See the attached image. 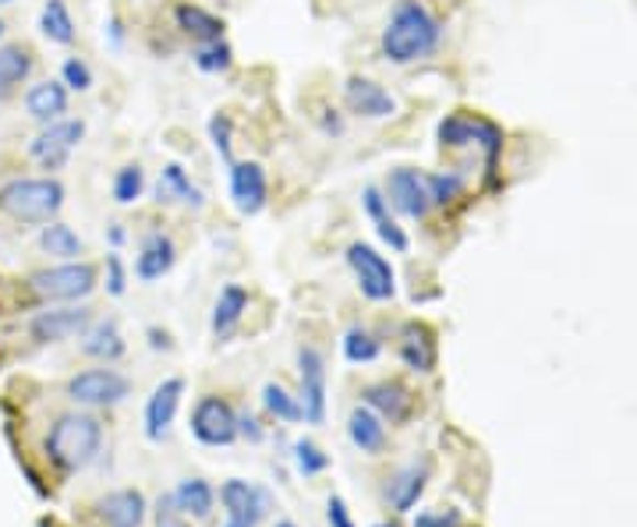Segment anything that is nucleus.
Listing matches in <instances>:
<instances>
[{
    "mask_svg": "<svg viewBox=\"0 0 637 527\" xmlns=\"http://www.w3.org/2000/svg\"><path fill=\"white\" fill-rule=\"evenodd\" d=\"M443 25L422 0H396L390 11V22L382 29V57L393 64H414L422 57H433L439 51Z\"/></svg>",
    "mask_w": 637,
    "mask_h": 527,
    "instance_id": "1",
    "label": "nucleus"
},
{
    "mask_svg": "<svg viewBox=\"0 0 637 527\" xmlns=\"http://www.w3.org/2000/svg\"><path fill=\"white\" fill-rule=\"evenodd\" d=\"M43 450H46V460L64 474L86 471L103 450V425L100 418H92V414L68 411L46 428Z\"/></svg>",
    "mask_w": 637,
    "mask_h": 527,
    "instance_id": "2",
    "label": "nucleus"
},
{
    "mask_svg": "<svg viewBox=\"0 0 637 527\" xmlns=\"http://www.w3.org/2000/svg\"><path fill=\"white\" fill-rule=\"evenodd\" d=\"M64 205L57 178H19L0 188V210L19 223H51Z\"/></svg>",
    "mask_w": 637,
    "mask_h": 527,
    "instance_id": "3",
    "label": "nucleus"
},
{
    "mask_svg": "<svg viewBox=\"0 0 637 527\" xmlns=\"http://www.w3.org/2000/svg\"><path fill=\"white\" fill-rule=\"evenodd\" d=\"M439 146L443 149H478L485 159V170H496V159L503 153V132L492 121L468 114V110H457V114L439 121Z\"/></svg>",
    "mask_w": 637,
    "mask_h": 527,
    "instance_id": "4",
    "label": "nucleus"
},
{
    "mask_svg": "<svg viewBox=\"0 0 637 527\" xmlns=\"http://www.w3.org/2000/svg\"><path fill=\"white\" fill-rule=\"evenodd\" d=\"M96 280H100V273H96L92 262H60L32 273L29 291L40 301H82L96 291Z\"/></svg>",
    "mask_w": 637,
    "mask_h": 527,
    "instance_id": "5",
    "label": "nucleus"
},
{
    "mask_svg": "<svg viewBox=\"0 0 637 527\" xmlns=\"http://www.w3.org/2000/svg\"><path fill=\"white\" fill-rule=\"evenodd\" d=\"M347 266H350V273H355L365 298L369 301H393L396 273H393L387 255H379L372 245H365V242H355L347 248Z\"/></svg>",
    "mask_w": 637,
    "mask_h": 527,
    "instance_id": "6",
    "label": "nucleus"
},
{
    "mask_svg": "<svg viewBox=\"0 0 637 527\" xmlns=\"http://www.w3.org/2000/svg\"><path fill=\"white\" fill-rule=\"evenodd\" d=\"M132 393V382L118 369H86L68 379V396L82 407H110Z\"/></svg>",
    "mask_w": 637,
    "mask_h": 527,
    "instance_id": "7",
    "label": "nucleus"
},
{
    "mask_svg": "<svg viewBox=\"0 0 637 527\" xmlns=\"http://www.w3.org/2000/svg\"><path fill=\"white\" fill-rule=\"evenodd\" d=\"M191 436L202 446H231L237 439V411L216 393L199 396L191 411Z\"/></svg>",
    "mask_w": 637,
    "mask_h": 527,
    "instance_id": "8",
    "label": "nucleus"
},
{
    "mask_svg": "<svg viewBox=\"0 0 637 527\" xmlns=\"http://www.w3.org/2000/svg\"><path fill=\"white\" fill-rule=\"evenodd\" d=\"M86 138V121H54L29 142V156L46 170H60Z\"/></svg>",
    "mask_w": 637,
    "mask_h": 527,
    "instance_id": "9",
    "label": "nucleus"
},
{
    "mask_svg": "<svg viewBox=\"0 0 637 527\" xmlns=\"http://www.w3.org/2000/svg\"><path fill=\"white\" fill-rule=\"evenodd\" d=\"M382 195H387L390 210H396V213L407 216V220H425L428 210H433V195H428L425 173L414 170V167H396V170H390Z\"/></svg>",
    "mask_w": 637,
    "mask_h": 527,
    "instance_id": "10",
    "label": "nucleus"
},
{
    "mask_svg": "<svg viewBox=\"0 0 637 527\" xmlns=\"http://www.w3.org/2000/svg\"><path fill=\"white\" fill-rule=\"evenodd\" d=\"M298 369H301V411L305 422L323 425L326 422V358L315 347L298 350Z\"/></svg>",
    "mask_w": 637,
    "mask_h": 527,
    "instance_id": "11",
    "label": "nucleus"
},
{
    "mask_svg": "<svg viewBox=\"0 0 637 527\" xmlns=\"http://www.w3.org/2000/svg\"><path fill=\"white\" fill-rule=\"evenodd\" d=\"M344 103L350 114H358L365 121H387L396 114V100L390 89H382L372 78L350 75L344 82Z\"/></svg>",
    "mask_w": 637,
    "mask_h": 527,
    "instance_id": "12",
    "label": "nucleus"
},
{
    "mask_svg": "<svg viewBox=\"0 0 637 527\" xmlns=\"http://www.w3.org/2000/svg\"><path fill=\"white\" fill-rule=\"evenodd\" d=\"M231 199L242 216H255L266 210L269 202V181L262 164L255 159H242V164H231Z\"/></svg>",
    "mask_w": 637,
    "mask_h": 527,
    "instance_id": "13",
    "label": "nucleus"
},
{
    "mask_svg": "<svg viewBox=\"0 0 637 527\" xmlns=\"http://www.w3.org/2000/svg\"><path fill=\"white\" fill-rule=\"evenodd\" d=\"M89 326H92V309H51L32 318L29 333L40 344H60L71 337H82Z\"/></svg>",
    "mask_w": 637,
    "mask_h": 527,
    "instance_id": "14",
    "label": "nucleus"
},
{
    "mask_svg": "<svg viewBox=\"0 0 637 527\" xmlns=\"http://www.w3.org/2000/svg\"><path fill=\"white\" fill-rule=\"evenodd\" d=\"M220 503H223V509H227V517L245 520L252 527L259 520H266V514H269L266 489L245 482V478H231V482H223L220 485Z\"/></svg>",
    "mask_w": 637,
    "mask_h": 527,
    "instance_id": "15",
    "label": "nucleus"
},
{
    "mask_svg": "<svg viewBox=\"0 0 637 527\" xmlns=\"http://www.w3.org/2000/svg\"><path fill=\"white\" fill-rule=\"evenodd\" d=\"M181 396H185V379H164L153 390V396L146 401V436L149 439H164L170 433L174 418L181 411Z\"/></svg>",
    "mask_w": 637,
    "mask_h": 527,
    "instance_id": "16",
    "label": "nucleus"
},
{
    "mask_svg": "<svg viewBox=\"0 0 637 527\" xmlns=\"http://www.w3.org/2000/svg\"><path fill=\"white\" fill-rule=\"evenodd\" d=\"M361 404L376 411L382 422H393L401 425L407 422L414 414V393L407 386H401V382H372V386L361 390Z\"/></svg>",
    "mask_w": 637,
    "mask_h": 527,
    "instance_id": "17",
    "label": "nucleus"
},
{
    "mask_svg": "<svg viewBox=\"0 0 637 527\" xmlns=\"http://www.w3.org/2000/svg\"><path fill=\"white\" fill-rule=\"evenodd\" d=\"M174 262H178V248L164 234V231H149L142 237V248H138V259H135V277L142 283H153V280H164Z\"/></svg>",
    "mask_w": 637,
    "mask_h": 527,
    "instance_id": "18",
    "label": "nucleus"
},
{
    "mask_svg": "<svg viewBox=\"0 0 637 527\" xmlns=\"http://www.w3.org/2000/svg\"><path fill=\"white\" fill-rule=\"evenodd\" d=\"M146 496L138 489H118L96 503V517L107 527H142L146 524Z\"/></svg>",
    "mask_w": 637,
    "mask_h": 527,
    "instance_id": "19",
    "label": "nucleus"
},
{
    "mask_svg": "<svg viewBox=\"0 0 637 527\" xmlns=\"http://www.w3.org/2000/svg\"><path fill=\"white\" fill-rule=\"evenodd\" d=\"M401 361L407 365L411 372H433L439 347H436V333L428 329L425 323H407L401 329Z\"/></svg>",
    "mask_w": 637,
    "mask_h": 527,
    "instance_id": "20",
    "label": "nucleus"
},
{
    "mask_svg": "<svg viewBox=\"0 0 637 527\" xmlns=\"http://www.w3.org/2000/svg\"><path fill=\"white\" fill-rule=\"evenodd\" d=\"M361 205H365V216L372 220L376 234H379L382 242H387L393 251H407V248H411V237L404 234V227H396V220L390 216V202H387V195H382V188L365 184V191H361Z\"/></svg>",
    "mask_w": 637,
    "mask_h": 527,
    "instance_id": "21",
    "label": "nucleus"
},
{
    "mask_svg": "<svg viewBox=\"0 0 637 527\" xmlns=\"http://www.w3.org/2000/svg\"><path fill=\"white\" fill-rule=\"evenodd\" d=\"M174 22L191 36L195 43H213V40H223V32H227V22L216 19L213 11H205L202 4H191V0H181V4H174Z\"/></svg>",
    "mask_w": 637,
    "mask_h": 527,
    "instance_id": "22",
    "label": "nucleus"
},
{
    "mask_svg": "<svg viewBox=\"0 0 637 527\" xmlns=\"http://www.w3.org/2000/svg\"><path fill=\"white\" fill-rule=\"evenodd\" d=\"M25 110L32 121L40 124H54L60 121V114H68V86L64 82H36L29 92H25Z\"/></svg>",
    "mask_w": 637,
    "mask_h": 527,
    "instance_id": "23",
    "label": "nucleus"
},
{
    "mask_svg": "<svg viewBox=\"0 0 637 527\" xmlns=\"http://www.w3.org/2000/svg\"><path fill=\"white\" fill-rule=\"evenodd\" d=\"M425 482H428V468L425 464L401 468L387 482V503L396 509V514H411V509L418 506V500H422Z\"/></svg>",
    "mask_w": 637,
    "mask_h": 527,
    "instance_id": "24",
    "label": "nucleus"
},
{
    "mask_svg": "<svg viewBox=\"0 0 637 527\" xmlns=\"http://www.w3.org/2000/svg\"><path fill=\"white\" fill-rule=\"evenodd\" d=\"M248 291L242 283H227L220 291L216 298V309H213V333H216V340H227L234 337V329L242 326V318L248 312Z\"/></svg>",
    "mask_w": 637,
    "mask_h": 527,
    "instance_id": "25",
    "label": "nucleus"
},
{
    "mask_svg": "<svg viewBox=\"0 0 637 527\" xmlns=\"http://www.w3.org/2000/svg\"><path fill=\"white\" fill-rule=\"evenodd\" d=\"M347 436H350V442H355L361 453H369V457H376V453L387 450V425H382L379 414L369 411L365 404L350 411V418H347Z\"/></svg>",
    "mask_w": 637,
    "mask_h": 527,
    "instance_id": "26",
    "label": "nucleus"
},
{
    "mask_svg": "<svg viewBox=\"0 0 637 527\" xmlns=\"http://www.w3.org/2000/svg\"><path fill=\"white\" fill-rule=\"evenodd\" d=\"M156 202H181V205H191V210H199L202 191L191 184L188 170L181 164H167L159 170V181H156Z\"/></svg>",
    "mask_w": 637,
    "mask_h": 527,
    "instance_id": "27",
    "label": "nucleus"
},
{
    "mask_svg": "<svg viewBox=\"0 0 637 527\" xmlns=\"http://www.w3.org/2000/svg\"><path fill=\"white\" fill-rule=\"evenodd\" d=\"M170 503L181 509V514L205 520L213 514V503H216V492L205 478H185V482L170 492Z\"/></svg>",
    "mask_w": 637,
    "mask_h": 527,
    "instance_id": "28",
    "label": "nucleus"
},
{
    "mask_svg": "<svg viewBox=\"0 0 637 527\" xmlns=\"http://www.w3.org/2000/svg\"><path fill=\"white\" fill-rule=\"evenodd\" d=\"M82 350L89 358H100V361H118L124 358V337L114 318H107V323H96L82 333Z\"/></svg>",
    "mask_w": 637,
    "mask_h": 527,
    "instance_id": "29",
    "label": "nucleus"
},
{
    "mask_svg": "<svg viewBox=\"0 0 637 527\" xmlns=\"http://www.w3.org/2000/svg\"><path fill=\"white\" fill-rule=\"evenodd\" d=\"M40 248L46 251V255H54V259H64V262H75L78 255L86 251V245H82V237H78L68 223H57V220H51L43 227V234H40Z\"/></svg>",
    "mask_w": 637,
    "mask_h": 527,
    "instance_id": "30",
    "label": "nucleus"
},
{
    "mask_svg": "<svg viewBox=\"0 0 637 527\" xmlns=\"http://www.w3.org/2000/svg\"><path fill=\"white\" fill-rule=\"evenodd\" d=\"M29 71H32V54L25 51V46H19V43L0 46V100L22 86Z\"/></svg>",
    "mask_w": 637,
    "mask_h": 527,
    "instance_id": "31",
    "label": "nucleus"
},
{
    "mask_svg": "<svg viewBox=\"0 0 637 527\" xmlns=\"http://www.w3.org/2000/svg\"><path fill=\"white\" fill-rule=\"evenodd\" d=\"M40 29L51 43H60V46L75 43V19H71V11L64 0H46L43 11H40Z\"/></svg>",
    "mask_w": 637,
    "mask_h": 527,
    "instance_id": "32",
    "label": "nucleus"
},
{
    "mask_svg": "<svg viewBox=\"0 0 637 527\" xmlns=\"http://www.w3.org/2000/svg\"><path fill=\"white\" fill-rule=\"evenodd\" d=\"M344 358L350 361V365H369V361H376L379 355H382V344H379V337H372L369 329L365 326H350L347 333H344Z\"/></svg>",
    "mask_w": 637,
    "mask_h": 527,
    "instance_id": "33",
    "label": "nucleus"
},
{
    "mask_svg": "<svg viewBox=\"0 0 637 527\" xmlns=\"http://www.w3.org/2000/svg\"><path fill=\"white\" fill-rule=\"evenodd\" d=\"M262 407L273 414L277 422H305V411H301V401L294 393H287L277 382H266L262 386Z\"/></svg>",
    "mask_w": 637,
    "mask_h": 527,
    "instance_id": "34",
    "label": "nucleus"
},
{
    "mask_svg": "<svg viewBox=\"0 0 637 527\" xmlns=\"http://www.w3.org/2000/svg\"><path fill=\"white\" fill-rule=\"evenodd\" d=\"M195 68L205 71V75H220V71H227L231 64H234V51H231V43L227 40H213V43H199V51H195Z\"/></svg>",
    "mask_w": 637,
    "mask_h": 527,
    "instance_id": "35",
    "label": "nucleus"
},
{
    "mask_svg": "<svg viewBox=\"0 0 637 527\" xmlns=\"http://www.w3.org/2000/svg\"><path fill=\"white\" fill-rule=\"evenodd\" d=\"M142 191H146V170H142L138 164H124L114 173V202L132 205L142 199Z\"/></svg>",
    "mask_w": 637,
    "mask_h": 527,
    "instance_id": "36",
    "label": "nucleus"
},
{
    "mask_svg": "<svg viewBox=\"0 0 637 527\" xmlns=\"http://www.w3.org/2000/svg\"><path fill=\"white\" fill-rule=\"evenodd\" d=\"M294 468H298V474L315 478L329 468V453H323V446H315L312 439H298L294 442Z\"/></svg>",
    "mask_w": 637,
    "mask_h": 527,
    "instance_id": "37",
    "label": "nucleus"
},
{
    "mask_svg": "<svg viewBox=\"0 0 637 527\" xmlns=\"http://www.w3.org/2000/svg\"><path fill=\"white\" fill-rule=\"evenodd\" d=\"M425 184H428V195H433V205H450L465 191V178L460 173H425Z\"/></svg>",
    "mask_w": 637,
    "mask_h": 527,
    "instance_id": "38",
    "label": "nucleus"
},
{
    "mask_svg": "<svg viewBox=\"0 0 637 527\" xmlns=\"http://www.w3.org/2000/svg\"><path fill=\"white\" fill-rule=\"evenodd\" d=\"M60 78H64V86L75 89V92L92 89V71H89V64L82 57H68V60H64Z\"/></svg>",
    "mask_w": 637,
    "mask_h": 527,
    "instance_id": "39",
    "label": "nucleus"
},
{
    "mask_svg": "<svg viewBox=\"0 0 637 527\" xmlns=\"http://www.w3.org/2000/svg\"><path fill=\"white\" fill-rule=\"evenodd\" d=\"M231 132H234V124H231L227 114H216V117L210 121V138H213L216 153H220L223 159H227V164H234V156H231Z\"/></svg>",
    "mask_w": 637,
    "mask_h": 527,
    "instance_id": "40",
    "label": "nucleus"
},
{
    "mask_svg": "<svg viewBox=\"0 0 637 527\" xmlns=\"http://www.w3.org/2000/svg\"><path fill=\"white\" fill-rule=\"evenodd\" d=\"M107 291L114 294V298H121L124 291H127V269H124V262H121V255L114 251V255H107Z\"/></svg>",
    "mask_w": 637,
    "mask_h": 527,
    "instance_id": "41",
    "label": "nucleus"
},
{
    "mask_svg": "<svg viewBox=\"0 0 637 527\" xmlns=\"http://www.w3.org/2000/svg\"><path fill=\"white\" fill-rule=\"evenodd\" d=\"M326 520H329V527H355V517H350V509L340 496H329Z\"/></svg>",
    "mask_w": 637,
    "mask_h": 527,
    "instance_id": "42",
    "label": "nucleus"
},
{
    "mask_svg": "<svg viewBox=\"0 0 637 527\" xmlns=\"http://www.w3.org/2000/svg\"><path fill=\"white\" fill-rule=\"evenodd\" d=\"M414 527H460V514L457 509H446V514H418L414 517Z\"/></svg>",
    "mask_w": 637,
    "mask_h": 527,
    "instance_id": "43",
    "label": "nucleus"
},
{
    "mask_svg": "<svg viewBox=\"0 0 637 527\" xmlns=\"http://www.w3.org/2000/svg\"><path fill=\"white\" fill-rule=\"evenodd\" d=\"M237 436H245V439H252V442H262V428H259V422L255 418H248V414H237Z\"/></svg>",
    "mask_w": 637,
    "mask_h": 527,
    "instance_id": "44",
    "label": "nucleus"
},
{
    "mask_svg": "<svg viewBox=\"0 0 637 527\" xmlns=\"http://www.w3.org/2000/svg\"><path fill=\"white\" fill-rule=\"evenodd\" d=\"M149 344L159 350V347H164V350H170V337H167V333H159V329H149Z\"/></svg>",
    "mask_w": 637,
    "mask_h": 527,
    "instance_id": "45",
    "label": "nucleus"
},
{
    "mask_svg": "<svg viewBox=\"0 0 637 527\" xmlns=\"http://www.w3.org/2000/svg\"><path fill=\"white\" fill-rule=\"evenodd\" d=\"M110 40H114V46H121V40H124V29L118 19H110Z\"/></svg>",
    "mask_w": 637,
    "mask_h": 527,
    "instance_id": "46",
    "label": "nucleus"
},
{
    "mask_svg": "<svg viewBox=\"0 0 637 527\" xmlns=\"http://www.w3.org/2000/svg\"><path fill=\"white\" fill-rule=\"evenodd\" d=\"M110 242H114V245H124V231H121V227H110Z\"/></svg>",
    "mask_w": 637,
    "mask_h": 527,
    "instance_id": "47",
    "label": "nucleus"
},
{
    "mask_svg": "<svg viewBox=\"0 0 637 527\" xmlns=\"http://www.w3.org/2000/svg\"><path fill=\"white\" fill-rule=\"evenodd\" d=\"M223 527H252V524H245V520H234V517H227V524Z\"/></svg>",
    "mask_w": 637,
    "mask_h": 527,
    "instance_id": "48",
    "label": "nucleus"
},
{
    "mask_svg": "<svg viewBox=\"0 0 637 527\" xmlns=\"http://www.w3.org/2000/svg\"><path fill=\"white\" fill-rule=\"evenodd\" d=\"M372 527H404L401 520H382V524H372Z\"/></svg>",
    "mask_w": 637,
    "mask_h": 527,
    "instance_id": "49",
    "label": "nucleus"
},
{
    "mask_svg": "<svg viewBox=\"0 0 637 527\" xmlns=\"http://www.w3.org/2000/svg\"><path fill=\"white\" fill-rule=\"evenodd\" d=\"M159 527H185L181 520H159Z\"/></svg>",
    "mask_w": 637,
    "mask_h": 527,
    "instance_id": "50",
    "label": "nucleus"
},
{
    "mask_svg": "<svg viewBox=\"0 0 637 527\" xmlns=\"http://www.w3.org/2000/svg\"><path fill=\"white\" fill-rule=\"evenodd\" d=\"M277 527H298L294 520H277Z\"/></svg>",
    "mask_w": 637,
    "mask_h": 527,
    "instance_id": "51",
    "label": "nucleus"
},
{
    "mask_svg": "<svg viewBox=\"0 0 637 527\" xmlns=\"http://www.w3.org/2000/svg\"><path fill=\"white\" fill-rule=\"evenodd\" d=\"M8 4H14V0H0V8H8Z\"/></svg>",
    "mask_w": 637,
    "mask_h": 527,
    "instance_id": "52",
    "label": "nucleus"
},
{
    "mask_svg": "<svg viewBox=\"0 0 637 527\" xmlns=\"http://www.w3.org/2000/svg\"><path fill=\"white\" fill-rule=\"evenodd\" d=\"M4 29H8V25H4V22H0V36H4Z\"/></svg>",
    "mask_w": 637,
    "mask_h": 527,
    "instance_id": "53",
    "label": "nucleus"
}]
</instances>
